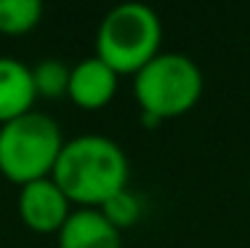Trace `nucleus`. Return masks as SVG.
I'll return each mask as SVG.
<instances>
[{"label":"nucleus","mask_w":250,"mask_h":248,"mask_svg":"<svg viewBox=\"0 0 250 248\" xmlns=\"http://www.w3.org/2000/svg\"><path fill=\"white\" fill-rule=\"evenodd\" d=\"M117 80H120V75L93 54L88 59H80L69 69L67 96L80 110H88V112L104 110L117 93Z\"/></svg>","instance_id":"423d86ee"},{"label":"nucleus","mask_w":250,"mask_h":248,"mask_svg":"<svg viewBox=\"0 0 250 248\" xmlns=\"http://www.w3.org/2000/svg\"><path fill=\"white\" fill-rule=\"evenodd\" d=\"M59 248H123V238L99 208H77L59 229Z\"/></svg>","instance_id":"6e6552de"},{"label":"nucleus","mask_w":250,"mask_h":248,"mask_svg":"<svg viewBox=\"0 0 250 248\" xmlns=\"http://www.w3.org/2000/svg\"><path fill=\"white\" fill-rule=\"evenodd\" d=\"M35 99L32 67L14 56H0V126L32 112Z\"/></svg>","instance_id":"0eeeda50"},{"label":"nucleus","mask_w":250,"mask_h":248,"mask_svg":"<svg viewBox=\"0 0 250 248\" xmlns=\"http://www.w3.org/2000/svg\"><path fill=\"white\" fill-rule=\"evenodd\" d=\"M99 211L104 214V219L109 222L112 227L128 229V227H133V224L141 219V200L136 198L130 190H123V192H117L115 198L106 200Z\"/></svg>","instance_id":"9b49d317"},{"label":"nucleus","mask_w":250,"mask_h":248,"mask_svg":"<svg viewBox=\"0 0 250 248\" xmlns=\"http://www.w3.org/2000/svg\"><path fill=\"white\" fill-rule=\"evenodd\" d=\"M130 165L125 150L109 136L85 134L64 141L51 179L80 208H101L109 198L128 190Z\"/></svg>","instance_id":"f257e3e1"},{"label":"nucleus","mask_w":250,"mask_h":248,"mask_svg":"<svg viewBox=\"0 0 250 248\" xmlns=\"http://www.w3.org/2000/svg\"><path fill=\"white\" fill-rule=\"evenodd\" d=\"M133 96L141 115H152L160 123L181 117L197 107L202 72L197 62L184 54H157L133 75Z\"/></svg>","instance_id":"20e7f679"},{"label":"nucleus","mask_w":250,"mask_h":248,"mask_svg":"<svg viewBox=\"0 0 250 248\" xmlns=\"http://www.w3.org/2000/svg\"><path fill=\"white\" fill-rule=\"evenodd\" d=\"M163 22L149 5H115L96 32V56L117 75H136L160 54Z\"/></svg>","instance_id":"7ed1b4c3"},{"label":"nucleus","mask_w":250,"mask_h":248,"mask_svg":"<svg viewBox=\"0 0 250 248\" xmlns=\"http://www.w3.org/2000/svg\"><path fill=\"white\" fill-rule=\"evenodd\" d=\"M43 19L38 0H0V35H27Z\"/></svg>","instance_id":"1a4fd4ad"},{"label":"nucleus","mask_w":250,"mask_h":248,"mask_svg":"<svg viewBox=\"0 0 250 248\" xmlns=\"http://www.w3.org/2000/svg\"><path fill=\"white\" fill-rule=\"evenodd\" d=\"M67 195L59 190V184L51 179L29 181L19 190V216L32 232L40 235H59L64 222L69 219L72 208H69Z\"/></svg>","instance_id":"39448f33"},{"label":"nucleus","mask_w":250,"mask_h":248,"mask_svg":"<svg viewBox=\"0 0 250 248\" xmlns=\"http://www.w3.org/2000/svg\"><path fill=\"white\" fill-rule=\"evenodd\" d=\"M64 136L59 123L45 112H27L0 126V174L24 187L48 179L62 155Z\"/></svg>","instance_id":"f03ea898"},{"label":"nucleus","mask_w":250,"mask_h":248,"mask_svg":"<svg viewBox=\"0 0 250 248\" xmlns=\"http://www.w3.org/2000/svg\"><path fill=\"white\" fill-rule=\"evenodd\" d=\"M69 69L62 59H43L32 67V83H35V91L38 96L43 99H59V96H67V88H69Z\"/></svg>","instance_id":"9d476101"}]
</instances>
